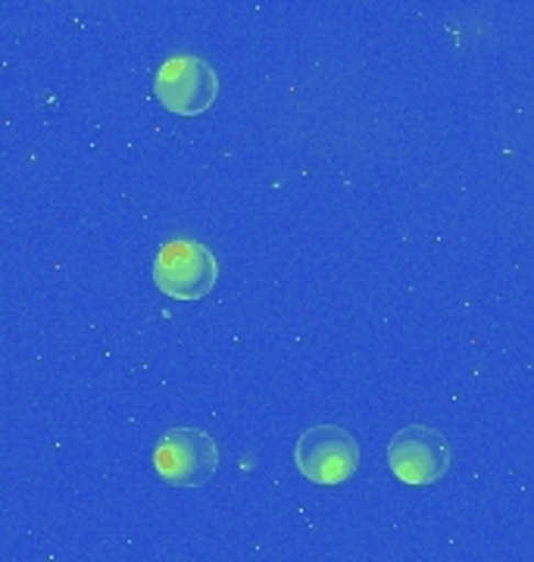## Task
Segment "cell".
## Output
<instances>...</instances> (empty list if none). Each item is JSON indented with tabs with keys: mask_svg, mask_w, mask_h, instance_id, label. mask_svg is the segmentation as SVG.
I'll use <instances>...</instances> for the list:
<instances>
[{
	"mask_svg": "<svg viewBox=\"0 0 534 562\" xmlns=\"http://www.w3.org/2000/svg\"><path fill=\"white\" fill-rule=\"evenodd\" d=\"M219 279L213 250L200 241H169L154 260V284L173 301H203Z\"/></svg>",
	"mask_w": 534,
	"mask_h": 562,
	"instance_id": "1",
	"label": "cell"
},
{
	"mask_svg": "<svg viewBox=\"0 0 534 562\" xmlns=\"http://www.w3.org/2000/svg\"><path fill=\"white\" fill-rule=\"evenodd\" d=\"M297 472L313 484H344L359 469V443L341 425H313L294 447Z\"/></svg>",
	"mask_w": 534,
	"mask_h": 562,
	"instance_id": "2",
	"label": "cell"
},
{
	"mask_svg": "<svg viewBox=\"0 0 534 562\" xmlns=\"http://www.w3.org/2000/svg\"><path fill=\"white\" fill-rule=\"evenodd\" d=\"M154 469L173 487H200L219 469V447L203 428H173L154 447Z\"/></svg>",
	"mask_w": 534,
	"mask_h": 562,
	"instance_id": "3",
	"label": "cell"
},
{
	"mask_svg": "<svg viewBox=\"0 0 534 562\" xmlns=\"http://www.w3.org/2000/svg\"><path fill=\"white\" fill-rule=\"evenodd\" d=\"M450 441L432 425H407L388 443V465L397 479L413 487L441 482L450 472Z\"/></svg>",
	"mask_w": 534,
	"mask_h": 562,
	"instance_id": "4",
	"label": "cell"
},
{
	"mask_svg": "<svg viewBox=\"0 0 534 562\" xmlns=\"http://www.w3.org/2000/svg\"><path fill=\"white\" fill-rule=\"evenodd\" d=\"M154 94L176 116H200L219 98L216 69L203 57L178 54L159 66L157 79H154Z\"/></svg>",
	"mask_w": 534,
	"mask_h": 562,
	"instance_id": "5",
	"label": "cell"
}]
</instances>
